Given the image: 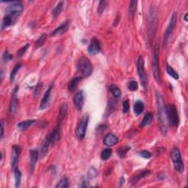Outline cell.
<instances>
[{
  "label": "cell",
  "instance_id": "obj_13",
  "mask_svg": "<svg viewBox=\"0 0 188 188\" xmlns=\"http://www.w3.org/2000/svg\"><path fill=\"white\" fill-rule=\"evenodd\" d=\"M87 50H88L89 54L91 55H95V54L99 53L101 51V45H100L99 41L97 38L92 39Z\"/></svg>",
  "mask_w": 188,
  "mask_h": 188
},
{
  "label": "cell",
  "instance_id": "obj_16",
  "mask_svg": "<svg viewBox=\"0 0 188 188\" xmlns=\"http://www.w3.org/2000/svg\"><path fill=\"white\" fill-rule=\"evenodd\" d=\"M68 112V104L66 103H63L59 109V113L58 116V126L61 127V124L64 121Z\"/></svg>",
  "mask_w": 188,
  "mask_h": 188
},
{
  "label": "cell",
  "instance_id": "obj_32",
  "mask_svg": "<svg viewBox=\"0 0 188 188\" xmlns=\"http://www.w3.org/2000/svg\"><path fill=\"white\" fill-rule=\"evenodd\" d=\"M166 71H167V73L168 74V75L175 79V80H179V76L178 73H177V72L175 71V70L173 69L170 65H167V66H166Z\"/></svg>",
  "mask_w": 188,
  "mask_h": 188
},
{
  "label": "cell",
  "instance_id": "obj_24",
  "mask_svg": "<svg viewBox=\"0 0 188 188\" xmlns=\"http://www.w3.org/2000/svg\"><path fill=\"white\" fill-rule=\"evenodd\" d=\"M82 76H76V77H74L72 79V80L70 81L69 86H68V88H69V91H74V90L76 89V86H77L79 82H80V80H82Z\"/></svg>",
  "mask_w": 188,
  "mask_h": 188
},
{
  "label": "cell",
  "instance_id": "obj_12",
  "mask_svg": "<svg viewBox=\"0 0 188 188\" xmlns=\"http://www.w3.org/2000/svg\"><path fill=\"white\" fill-rule=\"evenodd\" d=\"M21 152V148L20 146L19 145H14L13 146V151H12V159H11V165L13 170L16 168L17 164L19 163V157H20Z\"/></svg>",
  "mask_w": 188,
  "mask_h": 188
},
{
  "label": "cell",
  "instance_id": "obj_37",
  "mask_svg": "<svg viewBox=\"0 0 188 188\" xmlns=\"http://www.w3.org/2000/svg\"><path fill=\"white\" fill-rule=\"evenodd\" d=\"M69 180L67 178H63L60 181V182H58V185H56V187H69Z\"/></svg>",
  "mask_w": 188,
  "mask_h": 188
},
{
  "label": "cell",
  "instance_id": "obj_46",
  "mask_svg": "<svg viewBox=\"0 0 188 188\" xmlns=\"http://www.w3.org/2000/svg\"><path fill=\"white\" fill-rule=\"evenodd\" d=\"M124 181H125V179H124V177H121V179H120V185L122 186L124 184Z\"/></svg>",
  "mask_w": 188,
  "mask_h": 188
},
{
  "label": "cell",
  "instance_id": "obj_3",
  "mask_svg": "<svg viewBox=\"0 0 188 188\" xmlns=\"http://www.w3.org/2000/svg\"><path fill=\"white\" fill-rule=\"evenodd\" d=\"M166 118L167 122L172 127H178L179 124V115L176 106L175 104H169L165 106Z\"/></svg>",
  "mask_w": 188,
  "mask_h": 188
},
{
  "label": "cell",
  "instance_id": "obj_23",
  "mask_svg": "<svg viewBox=\"0 0 188 188\" xmlns=\"http://www.w3.org/2000/svg\"><path fill=\"white\" fill-rule=\"evenodd\" d=\"M63 6H64V3H63V2H60V3H59L58 5H56V7L54 8L52 11V18L55 19L61 14V12H62L63 10Z\"/></svg>",
  "mask_w": 188,
  "mask_h": 188
},
{
  "label": "cell",
  "instance_id": "obj_4",
  "mask_svg": "<svg viewBox=\"0 0 188 188\" xmlns=\"http://www.w3.org/2000/svg\"><path fill=\"white\" fill-rule=\"evenodd\" d=\"M77 69L82 75V77H87L91 76L93 72V65L86 57L82 56L78 60Z\"/></svg>",
  "mask_w": 188,
  "mask_h": 188
},
{
  "label": "cell",
  "instance_id": "obj_14",
  "mask_svg": "<svg viewBox=\"0 0 188 188\" xmlns=\"http://www.w3.org/2000/svg\"><path fill=\"white\" fill-rule=\"evenodd\" d=\"M73 102L75 108L79 111L82 110L84 104V94L82 91H80L76 93L73 98Z\"/></svg>",
  "mask_w": 188,
  "mask_h": 188
},
{
  "label": "cell",
  "instance_id": "obj_27",
  "mask_svg": "<svg viewBox=\"0 0 188 188\" xmlns=\"http://www.w3.org/2000/svg\"><path fill=\"white\" fill-rule=\"evenodd\" d=\"M152 120H153L152 113H147V114H146L145 116H144L143 121H141L140 126H141V127H145V126H146L147 125H148V124H150L151 123H152Z\"/></svg>",
  "mask_w": 188,
  "mask_h": 188
},
{
  "label": "cell",
  "instance_id": "obj_18",
  "mask_svg": "<svg viewBox=\"0 0 188 188\" xmlns=\"http://www.w3.org/2000/svg\"><path fill=\"white\" fill-rule=\"evenodd\" d=\"M118 142H119V138L112 133H109L108 135H107L103 141L104 144L108 147H111V146L116 145Z\"/></svg>",
  "mask_w": 188,
  "mask_h": 188
},
{
  "label": "cell",
  "instance_id": "obj_25",
  "mask_svg": "<svg viewBox=\"0 0 188 188\" xmlns=\"http://www.w3.org/2000/svg\"><path fill=\"white\" fill-rule=\"evenodd\" d=\"M144 108V103L142 101H137L134 104V112L136 115H141L143 112Z\"/></svg>",
  "mask_w": 188,
  "mask_h": 188
},
{
  "label": "cell",
  "instance_id": "obj_20",
  "mask_svg": "<svg viewBox=\"0 0 188 188\" xmlns=\"http://www.w3.org/2000/svg\"><path fill=\"white\" fill-rule=\"evenodd\" d=\"M150 174L151 171L149 170H144L143 171L138 173V174L133 176L132 179H131V184H132V185H135V184H137V181L141 180V179H143L145 178V177L148 176Z\"/></svg>",
  "mask_w": 188,
  "mask_h": 188
},
{
  "label": "cell",
  "instance_id": "obj_9",
  "mask_svg": "<svg viewBox=\"0 0 188 188\" xmlns=\"http://www.w3.org/2000/svg\"><path fill=\"white\" fill-rule=\"evenodd\" d=\"M177 14L176 11H174V14H172L171 18H170V20L169 21V24H168L167 29H166L165 34H164V38H163V45L166 46L167 45V43L168 41V39L170 38V37L171 36V35L174 32V30L175 27H176V22H177Z\"/></svg>",
  "mask_w": 188,
  "mask_h": 188
},
{
  "label": "cell",
  "instance_id": "obj_33",
  "mask_svg": "<svg viewBox=\"0 0 188 188\" xmlns=\"http://www.w3.org/2000/svg\"><path fill=\"white\" fill-rule=\"evenodd\" d=\"M47 38V34H43L39 37V38L37 39V41H36V43H35V47L36 48H39L41 47V46H43Z\"/></svg>",
  "mask_w": 188,
  "mask_h": 188
},
{
  "label": "cell",
  "instance_id": "obj_36",
  "mask_svg": "<svg viewBox=\"0 0 188 188\" xmlns=\"http://www.w3.org/2000/svg\"><path fill=\"white\" fill-rule=\"evenodd\" d=\"M128 88L131 91H136L137 88H138V84L136 81L132 80L128 83Z\"/></svg>",
  "mask_w": 188,
  "mask_h": 188
},
{
  "label": "cell",
  "instance_id": "obj_41",
  "mask_svg": "<svg viewBox=\"0 0 188 188\" xmlns=\"http://www.w3.org/2000/svg\"><path fill=\"white\" fill-rule=\"evenodd\" d=\"M43 86L42 82H39L38 85H36V88H35V91H34V96L35 97H38V96L40 94V92L41 91V87Z\"/></svg>",
  "mask_w": 188,
  "mask_h": 188
},
{
  "label": "cell",
  "instance_id": "obj_21",
  "mask_svg": "<svg viewBox=\"0 0 188 188\" xmlns=\"http://www.w3.org/2000/svg\"><path fill=\"white\" fill-rule=\"evenodd\" d=\"M36 120H25V121L19 122L17 125V127L20 131H25L27 130V129H29L30 126H32L33 124L36 123Z\"/></svg>",
  "mask_w": 188,
  "mask_h": 188
},
{
  "label": "cell",
  "instance_id": "obj_40",
  "mask_svg": "<svg viewBox=\"0 0 188 188\" xmlns=\"http://www.w3.org/2000/svg\"><path fill=\"white\" fill-rule=\"evenodd\" d=\"M29 47H30V44H26L25 46H24L23 47H21L18 52V57H19V58H21V57H22L24 54H25V52H27V50L28 49V48H29Z\"/></svg>",
  "mask_w": 188,
  "mask_h": 188
},
{
  "label": "cell",
  "instance_id": "obj_47",
  "mask_svg": "<svg viewBox=\"0 0 188 188\" xmlns=\"http://www.w3.org/2000/svg\"><path fill=\"white\" fill-rule=\"evenodd\" d=\"M187 16H188V14L187 13V14H185V21H187Z\"/></svg>",
  "mask_w": 188,
  "mask_h": 188
},
{
  "label": "cell",
  "instance_id": "obj_26",
  "mask_svg": "<svg viewBox=\"0 0 188 188\" xmlns=\"http://www.w3.org/2000/svg\"><path fill=\"white\" fill-rule=\"evenodd\" d=\"M14 176H15V187L16 188H19L21 185V174L20 170L18 168H16L14 169Z\"/></svg>",
  "mask_w": 188,
  "mask_h": 188
},
{
  "label": "cell",
  "instance_id": "obj_11",
  "mask_svg": "<svg viewBox=\"0 0 188 188\" xmlns=\"http://www.w3.org/2000/svg\"><path fill=\"white\" fill-rule=\"evenodd\" d=\"M19 91V86H16L14 87V91L12 93V97L10 100L9 105V112L11 114H14L17 110L18 107V99H17V93Z\"/></svg>",
  "mask_w": 188,
  "mask_h": 188
},
{
  "label": "cell",
  "instance_id": "obj_29",
  "mask_svg": "<svg viewBox=\"0 0 188 188\" xmlns=\"http://www.w3.org/2000/svg\"><path fill=\"white\" fill-rule=\"evenodd\" d=\"M110 90L112 93L113 96L116 99H119L121 97V91L120 90L119 87H118L115 85H111L110 87Z\"/></svg>",
  "mask_w": 188,
  "mask_h": 188
},
{
  "label": "cell",
  "instance_id": "obj_7",
  "mask_svg": "<svg viewBox=\"0 0 188 188\" xmlns=\"http://www.w3.org/2000/svg\"><path fill=\"white\" fill-rule=\"evenodd\" d=\"M171 159L173 163H174V166L175 170L179 173H183L185 167H184V163L181 159L180 151L177 147H174L171 151Z\"/></svg>",
  "mask_w": 188,
  "mask_h": 188
},
{
  "label": "cell",
  "instance_id": "obj_6",
  "mask_svg": "<svg viewBox=\"0 0 188 188\" xmlns=\"http://www.w3.org/2000/svg\"><path fill=\"white\" fill-rule=\"evenodd\" d=\"M137 70L141 84L144 89H146L148 86V76L145 70V61H144L143 56H140L137 60Z\"/></svg>",
  "mask_w": 188,
  "mask_h": 188
},
{
  "label": "cell",
  "instance_id": "obj_10",
  "mask_svg": "<svg viewBox=\"0 0 188 188\" xmlns=\"http://www.w3.org/2000/svg\"><path fill=\"white\" fill-rule=\"evenodd\" d=\"M89 121V117L87 115H83L82 119L79 122L77 127L76 129V135L79 140H82L86 134L87 124Z\"/></svg>",
  "mask_w": 188,
  "mask_h": 188
},
{
  "label": "cell",
  "instance_id": "obj_31",
  "mask_svg": "<svg viewBox=\"0 0 188 188\" xmlns=\"http://www.w3.org/2000/svg\"><path fill=\"white\" fill-rule=\"evenodd\" d=\"M131 149V147L129 146H122V147L119 148V150L117 151L118 154L119 155V157L121 158H124V157H126L127 152Z\"/></svg>",
  "mask_w": 188,
  "mask_h": 188
},
{
  "label": "cell",
  "instance_id": "obj_45",
  "mask_svg": "<svg viewBox=\"0 0 188 188\" xmlns=\"http://www.w3.org/2000/svg\"><path fill=\"white\" fill-rule=\"evenodd\" d=\"M80 187H88V183H87V181L85 179H82V181L81 182V185H80Z\"/></svg>",
  "mask_w": 188,
  "mask_h": 188
},
{
  "label": "cell",
  "instance_id": "obj_34",
  "mask_svg": "<svg viewBox=\"0 0 188 188\" xmlns=\"http://www.w3.org/2000/svg\"><path fill=\"white\" fill-rule=\"evenodd\" d=\"M112 153H113V151L111 148H105V149H104L102 152V155H101L102 159H103V160H108V159L111 157V155H112Z\"/></svg>",
  "mask_w": 188,
  "mask_h": 188
},
{
  "label": "cell",
  "instance_id": "obj_39",
  "mask_svg": "<svg viewBox=\"0 0 188 188\" xmlns=\"http://www.w3.org/2000/svg\"><path fill=\"white\" fill-rule=\"evenodd\" d=\"M107 3L105 1H101L99 4V6H98V13L99 14H102V13L104 12V9L106 8Z\"/></svg>",
  "mask_w": 188,
  "mask_h": 188
},
{
  "label": "cell",
  "instance_id": "obj_17",
  "mask_svg": "<svg viewBox=\"0 0 188 188\" xmlns=\"http://www.w3.org/2000/svg\"><path fill=\"white\" fill-rule=\"evenodd\" d=\"M30 171L32 174V172L34 171L35 168H36V165L38 162V159L39 157L38 151L36 149H32L30 152Z\"/></svg>",
  "mask_w": 188,
  "mask_h": 188
},
{
  "label": "cell",
  "instance_id": "obj_30",
  "mask_svg": "<svg viewBox=\"0 0 188 188\" xmlns=\"http://www.w3.org/2000/svg\"><path fill=\"white\" fill-rule=\"evenodd\" d=\"M137 1H131L130 3V7H129V15L131 19L134 18L135 11L137 9Z\"/></svg>",
  "mask_w": 188,
  "mask_h": 188
},
{
  "label": "cell",
  "instance_id": "obj_38",
  "mask_svg": "<svg viewBox=\"0 0 188 188\" xmlns=\"http://www.w3.org/2000/svg\"><path fill=\"white\" fill-rule=\"evenodd\" d=\"M139 155L145 159H149L152 157V154L147 150H143L139 152Z\"/></svg>",
  "mask_w": 188,
  "mask_h": 188
},
{
  "label": "cell",
  "instance_id": "obj_28",
  "mask_svg": "<svg viewBox=\"0 0 188 188\" xmlns=\"http://www.w3.org/2000/svg\"><path fill=\"white\" fill-rule=\"evenodd\" d=\"M21 66H22V64H21V63H17V64L14 67V69H12V71L10 72V82H14L15 80V77H16V74L18 73L19 70H20Z\"/></svg>",
  "mask_w": 188,
  "mask_h": 188
},
{
  "label": "cell",
  "instance_id": "obj_22",
  "mask_svg": "<svg viewBox=\"0 0 188 188\" xmlns=\"http://www.w3.org/2000/svg\"><path fill=\"white\" fill-rule=\"evenodd\" d=\"M15 21H14L11 17L8 16V15H5V17H4L3 19V21H2V25H1V30L2 31H3L4 30L8 28V27H10L12 24H14Z\"/></svg>",
  "mask_w": 188,
  "mask_h": 188
},
{
  "label": "cell",
  "instance_id": "obj_42",
  "mask_svg": "<svg viewBox=\"0 0 188 188\" xmlns=\"http://www.w3.org/2000/svg\"><path fill=\"white\" fill-rule=\"evenodd\" d=\"M11 60H13V56L9 53V52L6 51L5 53L3 54V60L5 61V62L8 63Z\"/></svg>",
  "mask_w": 188,
  "mask_h": 188
},
{
  "label": "cell",
  "instance_id": "obj_35",
  "mask_svg": "<svg viewBox=\"0 0 188 188\" xmlns=\"http://www.w3.org/2000/svg\"><path fill=\"white\" fill-rule=\"evenodd\" d=\"M98 171L95 168H90L88 171H87V178L88 179H94L97 176Z\"/></svg>",
  "mask_w": 188,
  "mask_h": 188
},
{
  "label": "cell",
  "instance_id": "obj_5",
  "mask_svg": "<svg viewBox=\"0 0 188 188\" xmlns=\"http://www.w3.org/2000/svg\"><path fill=\"white\" fill-rule=\"evenodd\" d=\"M24 10V5L21 2H13L8 7L6 8V15L11 17L14 21L20 16Z\"/></svg>",
  "mask_w": 188,
  "mask_h": 188
},
{
  "label": "cell",
  "instance_id": "obj_43",
  "mask_svg": "<svg viewBox=\"0 0 188 188\" xmlns=\"http://www.w3.org/2000/svg\"><path fill=\"white\" fill-rule=\"evenodd\" d=\"M130 110V103L127 100H125L123 102V113H126Z\"/></svg>",
  "mask_w": 188,
  "mask_h": 188
},
{
  "label": "cell",
  "instance_id": "obj_8",
  "mask_svg": "<svg viewBox=\"0 0 188 188\" xmlns=\"http://www.w3.org/2000/svg\"><path fill=\"white\" fill-rule=\"evenodd\" d=\"M152 72L155 80L158 83L161 82L160 71L159 67V47L158 46H155L154 49V54H153L152 60Z\"/></svg>",
  "mask_w": 188,
  "mask_h": 188
},
{
  "label": "cell",
  "instance_id": "obj_2",
  "mask_svg": "<svg viewBox=\"0 0 188 188\" xmlns=\"http://www.w3.org/2000/svg\"><path fill=\"white\" fill-rule=\"evenodd\" d=\"M157 107H158V115H159V121L160 123V128L162 132L164 135L167 132V118H166V113H165V107L164 104L163 99L162 97L161 94L159 92H157Z\"/></svg>",
  "mask_w": 188,
  "mask_h": 188
},
{
  "label": "cell",
  "instance_id": "obj_44",
  "mask_svg": "<svg viewBox=\"0 0 188 188\" xmlns=\"http://www.w3.org/2000/svg\"><path fill=\"white\" fill-rule=\"evenodd\" d=\"M4 121L3 120H1V135H0V136H1V140L3 139V137H4Z\"/></svg>",
  "mask_w": 188,
  "mask_h": 188
},
{
  "label": "cell",
  "instance_id": "obj_15",
  "mask_svg": "<svg viewBox=\"0 0 188 188\" xmlns=\"http://www.w3.org/2000/svg\"><path fill=\"white\" fill-rule=\"evenodd\" d=\"M52 88H53V85H50L49 87H48L47 91L45 92L44 95H43V99H41V104H40V108L39 109L41 110H44L48 107V104H49V99H50V96H51V91Z\"/></svg>",
  "mask_w": 188,
  "mask_h": 188
},
{
  "label": "cell",
  "instance_id": "obj_19",
  "mask_svg": "<svg viewBox=\"0 0 188 188\" xmlns=\"http://www.w3.org/2000/svg\"><path fill=\"white\" fill-rule=\"evenodd\" d=\"M69 21H65L63 22L60 26H59L58 28H56L55 30H54L53 32L50 34V36H61V35L64 34L65 32L67 31L68 29H69Z\"/></svg>",
  "mask_w": 188,
  "mask_h": 188
},
{
  "label": "cell",
  "instance_id": "obj_1",
  "mask_svg": "<svg viewBox=\"0 0 188 188\" xmlns=\"http://www.w3.org/2000/svg\"><path fill=\"white\" fill-rule=\"evenodd\" d=\"M60 135V128L57 126L55 130L49 133L43 140L41 146L40 156L41 158L44 157L49 152V148H51L55 144L59 139Z\"/></svg>",
  "mask_w": 188,
  "mask_h": 188
}]
</instances>
